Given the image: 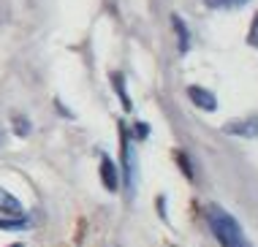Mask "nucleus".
<instances>
[{
	"mask_svg": "<svg viewBox=\"0 0 258 247\" xmlns=\"http://www.w3.org/2000/svg\"><path fill=\"white\" fill-rule=\"evenodd\" d=\"M207 223H209V228H212L215 239L220 242V247H250L242 225L236 223V217H231L223 207H218V204H209L207 207Z\"/></svg>",
	"mask_w": 258,
	"mask_h": 247,
	"instance_id": "f257e3e1",
	"label": "nucleus"
},
{
	"mask_svg": "<svg viewBox=\"0 0 258 247\" xmlns=\"http://www.w3.org/2000/svg\"><path fill=\"white\" fill-rule=\"evenodd\" d=\"M120 139H122V171H125V188L128 193H134L136 188V155H134V147H131V139H128V131L120 125Z\"/></svg>",
	"mask_w": 258,
	"mask_h": 247,
	"instance_id": "f03ea898",
	"label": "nucleus"
},
{
	"mask_svg": "<svg viewBox=\"0 0 258 247\" xmlns=\"http://www.w3.org/2000/svg\"><path fill=\"white\" fill-rule=\"evenodd\" d=\"M226 133H234V136H245V139H255L258 136V117H245V119H234V122L223 125Z\"/></svg>",
	"mask_w": 258,
	"mask_h": 247,
	"instance_id": "7ed1b4c3",
	"label": "nucleus"
},
{
	"mask_svg": "<svg viewBox=\"0 0 258 247\" xmlns=\"http://www.w3.org/2000/svg\"><path fill=\"white\" fill-rule=\"evenodd\" d=\"M187 98H190L199 109H204V111H215V109H218V98L209 93V90H204V87H196V84L187 87Z\"/></svg>",
	"mask_w": 258,
	"mask_h": 247,
	"instance_id": "20e7f679",
	"label": "nucleus"
},
{
	"mask_svg": "<svg viewBox=\"0 0 258 247\" xmlns=\"http://www.w3.org/2000/svg\"><path fill=\"white\" fill-rule=\"evenodd\" d=\"M0 215L14 217V220H22V215H25V209H22V204H19V199H14L9 190H3V188H0Z\"/></svg>",
	"mask_w": 258,
	"mask_h": 247,
	"instance_id": "39448f33",
	"label": "nucleus"
},
{
	"mask_svg": "<svg viewBox=\"0 0 258 247\" xmlns=\"http://www.w3.org/2000/svg\"><path fill=\"white\" fill-rule=\"evenodd\" d=\"M101 179H103V188H106L109 193H117L120 179H117V166L111 163L109 155H103V158H101Z\"/></svg>",
	"mask_w": 258,
	"mask_h": 247,
	"instance_id": "423d86ee",
	"label": "nucleus"
},
{
	"mask_svg": "<svg viewBox=\"0 0 258 247\" xmlns=\"http://www.w3.org/2000/svg\"><path fill=\"white\" fill-rule=\"evenodd\" d=\"M171 22H174V30H177V35H179V52H187V46H190V35H187L185 25H182V19H179L177 14H174Z\"/></svg>",
	"mask_w": 258,
	"mask_h": 247,
	"instance_id": "0eeeda50",
	"label": "nucleus"
},
{
	"mask_svg": "<svg viewBox=\"0 0 258 247\" xmlns=\"http://www.w3.org/2000/svg\"><path fill=\"white\" fill-rule=\"evenodd\" d=\"M209 9H239V6H245L247 0H204Z\"/></svg>",
	"mask_w": 258,
	"mask_h": 247,
	"instance_id": "6e6552de",
	"label": "nucleus"
},
{
	"mask_svg": "<svg viewBox=\"0 0 258 247\" xmlns=\"http://www.w3.org/2000/svg\"><path fill=\"white\" fill-rule=\"evenodd\" d=\"M111 82H114V87H117V95L122 98V106H125V109H131V101H128V95H125V84H122V76H120V74H111Z\"/></svg>",
	"mask_w": 258,
	"mask_h": 247,
	"instance_id": "1a4fd4ad",
	"label": "nucleus"
},
{
	"mask_svg": "<svg viewBox=\"0 0 258 247\" xmlns=\"http://www.w3.org/2000/svg\"><path fill=\"white\" fill-rule=\"evenodd\" d=\"M247 44L258 49V14L253 17V25H250V30H247Z\"/></svg>",
	"mask_w": 258,
	"mask_h": 247,
	"instance_id": "9d476101",
	"label": "nucleus"
},
{
	"mask_svg": "<svg viewBox=\"0 0 258 247\" xmlns=\"http://www.w3.org/2000/svg\"><path fill=\"white\" fill-rule=\"evenodd\" d=\"M14 128H17L19 136H27V133H30V122H27L25 117H14Z\"/></svg>",
	"mask_w": 258,
	"mask_h": 247,
	"instance_id": "9b49d317",
	"label": "nucleus"
},
{
	"mask_svg": "<svg viewBox=\"0 0 258 247\" xmlns=\"http://www.w3.org/2000/svg\"><path fill=\"white\" fill-rule=\"evenodd\" d=\"M150 133V128H147V122H136V136L139 139H144Z\"/></svg>",
	"mask_w": 258,
	"mask_h": 247,
	"instance_id": "f8f14e48",
	"label": "nucleus"
},
{
	"mask_svg": "<svg viewBox=\"0 0 258 247\" xmlns=\"http://www.w3.org/2000/svg\"><path fill=\"white\" fill-rule=\"evenodd\" d=\"M0 144H3V131H0Z\"/></svg>",
	"mask_w": 258,
	"mask_h": 247,
	"instance_id": "ddd939ff",
	"label": "nucleus"
},
{
	"mask_svg": "<svg viewBox=\"0 0 258 247\" xmlns=\"http://www.w3.org/2000/svg\"><path fill=\"white\" fill-rule=\"evenodd\" d=\"M9 247H22V244H9Z\"/></svg>",
	"mask_w": 258,
	"mask_h": 247,
	"instance_id": "4468645a",
	"label": "nucleus"
}]
</instances>
